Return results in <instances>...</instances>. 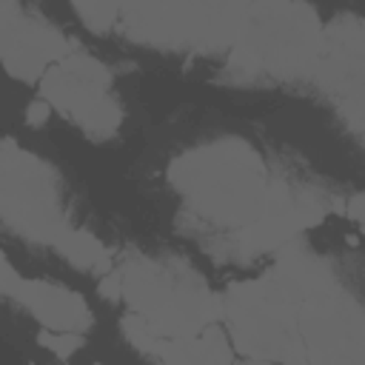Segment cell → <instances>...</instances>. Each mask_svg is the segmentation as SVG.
Masks as SVG:
<instances>
[{"mask_svg": "<svg viewBox=\"0 0 365 365\" xmlns=\"http://www.w3.org/2000/svg\"><path fill=\"white\" fill-rule=\"evenodd\" d=\"M120 271V299L151 334L194 336L220 322V297L180 257H131Z\"/></svg>", "mask_w": 365, "mask_h": 365, "instance_id": "obj_4", "label": "cell"}, {"mask_svg": "<svg viewBox=\"0 0 365 365\" xmlns=\"http://www.w3.org/2000/svg\"><path fill=\"white\" fill-rule=\"evenodd\" d=\"M168 182L191 214L217 228H245L268 197L262 154L242 137H211L168 165Z\"/></svg>", "mask_w": 365, "mask_h": 365, "instance_id": "obj_2", "label": "cell"}, {"mask_svg": "<svg viewBox=\"0 0 365 365\" xmlns=\"http://www.w3.org/2000/svg\"><path fill=\"white\" fill-rule=\"evenodd\" d=\"M48 114H51V106L40 97V100L29 103V108H26V123H29V125H43V123L48 120Z\"/></svg>", "mask_w": 365, "mask_h": 365, "instance_id": "obj_18", "label": "cell"}, {"mask_svg": "<svg viewBox=\"0 0 365 365\" xmlns=\"http://www.w3.org/2000/svg\"><path fill=\"white\" fill-rule=\"evenodd\" d=\"M66 262H71L80 271H91V274H106L108 268H114L111 262V251L86 228H74L66 225L60 231V237L51 245Z\"/></svg>", "mask_w": 365, "mask_h": 365, "instance_id": "obj_13", "label": "cell"}, {"mask_svg": "<svg viewBox=\"0 0 365 365\" xmlns=\"http://www.w3.org/2000/svg\"><path fill=\"white\" fill-rule=\"evenodd\" d=\"M297 331L305 362L359 365L365 356V314L359 299L328 268L305 288L297 305Z\"/></svg>", "mask_w": 365, "mask_h": 365, "instance_id": "obj_7", "label": "cell"}, {"mask_svg": "<svg viewBox=\"0 0 365 365\" xmlns=\"http://www.w3.org/2000/svg\"><path fill=\"white\" fill-rule=\"evenodd\" d=\"M322 20L305 0H251L228 48L225 80L285 83L305 77L319 48Z\"/></svg>", "mask_w": 365, "mask_h": 365, "instance_id": "obj_3", "label": "cell"}, {"mask_svg": "<svg viewBox=\"0 0 365 365\" xmlns=\"http://www.w3.org/2000/svg\"><path fill=\"white\" fill-rule=\"evenodd\" d=\"M77 17L83 20L86 29L106 34L117 26V14H120V0H71Z\"/></svg>", "mask_w": 365, "mask_h": 365, "instance_id": "obj_14", "label": "cell"}, {"mask_svg": "<svg viewBox=\"0 0 365 365\" xmlns=\"http://www.w3.org/2000/svg\"><path fill=\"white\" fill-rule=\"evenodd\" d=\"M17 302L26 305V311L48 331H74V334H86L94 322V314L88 308V302L57 282H46V279H20Z\"/></svg>", "mask_w": 365, "mask_h": 365, "instance_id": "obj_12", "label": "cell"}, {"mask_svg": "<svg viewBox=\"0 0 365 365\" xmlns=\"http://www.w3.org/2000/svg\"><path fill=\"white\" fill-rule=\"evenodd\" d=\"M71 40L34 11H23L0 48V63L14 80L34 83L43 71L71 51Z\"/></svg>", "mask_w": 365, "mask_h": 365, "instance_id": "obj_11", "label": "cell"}, {"mask_svg": "<svg viewBox=\"0 0 365 365\" xmlns=\"http://www.w3.org/2000/svg\"><path fill=\"white\" fill-rule=\"evenodd\" d=\"M0 222L37 245H54L71 225L54 165L9 137L0 140Z\"/></svg>", "mask_w": 365, "mask_h": 365, "instance_id": "obj_6", "label": "cell"}, {"mask_svg": "<svg viewBox=\"0 0 365 365\" xmlns=\"http://www.w3.org/2000/svg\"><path fill=\"white\" fill-rule=\"evenodd\" d=\"M308 74L336 103L351 131L359 134L365 91V29L356 14H342L322 26L319 48Z\"/></svg>", "mask_w": 365, "mask_h": 365, "instance_id": "obj_9", "label": "cell"}, {"mask_svg": "<svg viewBox=\"0 0 365 365\" xmlns=\"http://www.w3.org/2000/svg\"><path fill=\"white\" fill-rule=\"evenodd\" d=\"M325 200L314 191H297L285 180L268 182V197L254 222L237 231V245L245 254H271L297 240L305 228L325 220Z\"/></svg>", "mask_w": 365, "mask_h": 365, "instance_id": "obj_10", "label": "cell"}, {"mask_svg": "<svg viewBox=\"0 0 365 365\" xmlns=\"http://www.w3.org/2000/svg\"><path fill=\"white\" fill-rule=\"evenodd\" d=\"M20 279H23V277L14 271V265L9 262V257L0 251V294H3V297H14Z\"/></svg>", "mask_w": 365, "mask_h": 365, "instance_id": "obj_17", "label": "cell"}, {"mask_svg": "<svg viewBox=\"0 0 365 365\" xmlns=\"http://www.w3.org/2000/svg\"><path fill=\"white\" fill-rule=\"evenodd\" d=\"M40 97L94 140L114 137L123 123V108L111 94L108 66L86 51L71 48L51 63L40 77Z\"/></svg>", "mask_w": 365, "mask_h": 365, "instance_id": "obj_8", "label": "cell"}, {"mask_svg": "<svg viewBox=\"0 0 365 365\" xmlns=\"http://www.w3.org/2000/svg\"><path fill=\"white\" fill-rule=\"evenodd\" d=\"M20 14H23L20 0H0V48H3V43L9 40L11 29L17 26Z\"/></svg>", "mask_w": 365, "mask_h": 365, "instance_id": "obj_16", "label": "cell"}, {"mask_svg": "<svg viewBox=\"0 0 365 365\" xmlns=\"http://www.w3.org/2000/svg\"><path fill=\"white\" fill-rule=\"evenodd\" d=\"M40 345L66 359V356H71V354L83 345V334H74V331H48V328H46V331L40 334Z\"/></svg>", "mask_w": 365, "mask_h": 365, "instance_id": "obj_15", "label": "cell"}, {"mask_svg": "<svg viewBox=\"0 0 365 365\" xmlns=\"http://www.w3.org/2000/svg\"><path fill=\"white\" fill-rule=\"evenodd\" d=\"M251 0H120L117 26L125 40L160 51H228Z\"/></svg>", "mask_w": 365, "mask_h": 365, "instance_id": "obj_5", "label": "cell"}, {"mask_svg": "<svg viewBox=\"0 0 365 365\" xmlns=\"http://www.w3.org/2000/svg\"><path fill=\"white\" fill-rule=\"evenodd\" d=\"M328 268L331 262L325 257L288 242L279 248L274 268L228 285L220 297V319L228 325V342L251 359L305 362L297 331V305L305 288Z\"/></svg>", "mask_w": 365, "mask_h": 365, "instance_id": "obj_1", "label": "cell"}]
</instances>
